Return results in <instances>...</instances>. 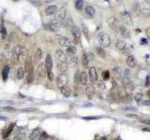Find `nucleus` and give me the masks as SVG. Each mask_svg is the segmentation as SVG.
Masks as SVG:
<instances>
[{
  "instance_id": "nucleus-1",
  "label": "nucleus",
  "mask_w": 150,
  "mask_h": 140,
  "mask_svg": "<svg viewBox=\"0 0 150 140\" xmlns=\"http://www.w3.org/2000/svg\"><path fill=\"white\" fill-rule=\"evenodd\" d=\"M54 57H55V62H56V65L58 70L61 73H66L68 71V67H69L67 54L61 50H56Z\"/></svg>"
},
{
  "instance_id": "nucleus-2",
  "label": "nucleus",
  "mask_w": 150,
  "mask_h": 140,
  "mask_svg": "<svg viewBox=\"0 0 150 140\" xmlns=\"http://www.w3.org/2000/svg\"><path fill=\"white\" fill-rule=\"evenodd\" d=\"M45 67L47 70V77L50 80H53L54 79V73H53V67H54V62H53L52 56L48 54L46 56V62H45Z\"/></svg>"
},
{
  "instance_id": "nucleus-3",
  "label": "nucleus",
  "mask_w": 150,
  "mask_h": 140,
  "mask_svg": "<svg viewBox=\"0 0 150 140\" xmlns=\"http://www.w3.org/2000/svg\"><path fill=\"white\" fill-rule=\"evenodd\" d=\"M46 76H47L46 67H45V64L41 63V64H39L37 67V70H36V78L38 79V80H43V79L46 78Z\"/></svg>"
},
{
  "instance_id": "nucleus-4",
  "label": "nucleus",
  "mask_w": 150,
  "mask_h": 140,
  "mask_svg": "<svg viewBox=\"0 0 150 140\" xmlns=\"http://www.w3.org/2000/svg\"><path fill=\"white\" fill-rule=\"evenodd\" d=\"M69 82V77L66 73H61L57 77L56 79V86L59 89H62L63 87L67 86Z\"/></svg>"
},
{
  "instance_id": "nucleus-5",
  "label": "nucleus",
  "mask_w": 150,
  "mask_h": 140,
  "mask_svg": "<svg viewBox=\"0 0 150 140\" xmlns=\"http://www.w3.org/2000/svg\"><path fill=\"white\" fill-rule=\"evenodd\" d=\"M98 42H99V45H101L102 48H107L111 45V38H110V36L105 33L103 34H101L99 37H98Z\"/></svg>"
},
{
  "instance_id": "nucleus-6",
  "label": "nucleus",
  "mask_w": 150,
  "mask_h": 140,
  "mask_svg": "<svg viewBox=\"0 0 150 140\" xmlns=\"http://www.w3.org/2000/svg\"><path fill=\"white\" fill-rule=\"evenodd\" d=\"M46 29L48 31H51V32H57L59 31L60 27H61V22H59V20L55 19V20H53L46 25Z\"/></svg>"
},
{
  "instance_id": "nucleus-7",
  "label": "nucleus",
  "mask_w": 150,
  "mask_h": 140,
  "mask_svg": "<svg viewBox=\"0 0 150 140\" xmlns=\"http://www.w3.org/2000/svg\"><path fill=\"white\" fill-rule=\"evenodd\" d=\"M88 78L90 79L91 84H96L98 82V73H97L96 67H91L88 71Z\"/></svg>"
},
{
  "instance_id": "nucleus-8",
  "label": "nucleus",
  "mask_w": 150,
  "mask_h": 140,
  "mask_svg": "<svg viewBox=\"0 0 150 140\" xmlns=\"http://www.w3.org/2000/svg\"><path fill=\"white\" fill-rule=\"evenodd\" d=\"M72 30V37H73V39L74 42L78 44L81 42V30L79 29L77 26H72L70 28Z\"/></svg>"
},
{
  "instance_id": "nucleus-9",
  "label": "nucleus",
  "mask_w": 150,
  "mask_h": 140,
  "mask_svg": "<svg viewBox=\"0 0 150 140\" xmlns=\"http://www.w3.org/2000/svg\"><path fill=\"white\" fill-rule=\"evenodd\" d=\"M85 93L86 96L88 97L89 99H92L96 93V90H95V87L93 86V84H88L86 85L85 87Z\"/></svg>"
},
{
  "instance_id": "nucleus-10",
  "label": "nucleus",
  "mask_w": 150,
  "mask_h": 140,
  "mask_svg": "<svg viewBox=\"0 0 150 140\" xmlns=\"http://www.w3.org/2000/svg\"><path fill=\"white\" fill-rule=\"evenodd\" d=\"M113 77L116 79L120 80V79H122V77H123V70L120 67H115L113 68Z\"/></svg>"
},
{
  "instance_id": "nucleus-11",
  "label": "nucleus",
  "mask_w": 150,
  "mask_h": 140,
  "mask_svg": "<svg viewBox=\"0 0 150 140\" xmlns=\"http://www.w3.org/2000/svg\"><path fill=\"white\" fill-rule=\"evenodd\" d=\"M115 46L118 51H124V50L127 48V43L124 39H121V38H117L115 42Z\"/></svg>"
},
{
  "instance_id": "nucleus-12",
  "label": "nucleus",
  "mask_w": 150,
  "mask_h": 140,
  "mask_svg": "<svg viewBox=\"0 0 150 140\" xmlns=\"http://www.w3.org/2000/svg\"><path fill=\"white\" fill-rule=\"evenodd\" d=\"M41 135V131L39 128H36L31 132V134L29 135V139L30 140H39V136Z\"/></svg>"
},
{
  "instance_id": "nucleus-13",
  "label": "nucleus",
  "mask_w": 150,
  "mask_h": 140,
  "mask_svg": "<svg viewBox=\"0 0 150 140\" xmlns=\"http://www.w3.org/2000/svg\"><path fill=\"white\" fill-rule=\"evenodd\" d=\"M57 6L55 5H49L47 6L46 9H45V14L50 16V15H54L55 14V12L57 11Z\"/></svg>"
},
{
  "instance_id": "nucleus-14",
  "label": "nucleus",
  "mask_w": 150,
  "mask_h": 140,
  "mask_svg": "<svg viewBox=\"0 0 150 140\" xmlns=\"http://www.w3.org/2000/svg\"><path fill=\"white\" fill-rule=\"evenodd\" d=\"M118 31L120 32V34L122 35L124 37H131V33H130L128 29L125 26V25H123V24L119 25V27H118Z\"/></svg>"
},
{
  "instance_id": "nucleus-15",
  "label": "nucleus",
  "mask_w": 150,
  "mask_h": 140,
  "mask_svg": "<svg viewBox=\"0 0 150 140\" xmlns=\"http://www.w3.org/2000/svg\"><path fill=\"white\" fill-rule=\"evenodd\" d=\"M126 64H127V65H128L130 68H133V67H135L136 64H137L135 57L132 56V55L128 56V58H127V60H126Z\"/></svg>"
},
{
  "instance_id": "nucleus-16",
  "label": "nucleus",
  "mask_w": 150,
  "mask_h": 140,
  "mask_svg": "<svg viewBox=\"0 0 150 140\" xmlns=\"http://www.w3.org/2000/svg\"><path fill=\"white\" fill-rule=\"evenodd\" d=\"M58 42H59V45H60V46L66 47V48L72 45V40L69 39V38H68V37H60L59 40H58Z\"/></svg>"
},
{
  "instance_id": "nucleus-17",
  "label": "nucleus",
  "mask_w": 150,
  "mask_h": 140,
  "mask_svg": "<svg viewBox=\"0 0 150 140\" xmlns=\"http://www.w3.org/2000/svg\"><path fill=\"white\" fill-rule=\"evenodd\" d=\"M124 87H125V92L127 94H131V93L133 92V90L135 89L134 84H133V82H131V80L128 81V82H127V83L124 84Z\"/></svg>"
},
{
  "instance_id": "nucleus-18",
  "label": "nucleus",
  "mask_w": 150,
  "mask_h": 140,
  "mask_svg": "<svg viewBox=\"0 0 150 140\" xmlns=\"http://www.w3.org/2000/svg\"><path fill=\"white\" fill-rule=\"evenodd\" d=\"M132 13L135 17H140L141 15H142V7H141V6L138 3H136L135 5L133 6Z\"/></svg>"
},
{
  "instance_id": "nucleus-19",
  "label": "nucleus",
  "mask_w": 150,
  "mask_h": 140,
  "mask_svg": "<svg viewBox=\"0 0 150 140\" xmlns=\"http://www.w3.org/2000/svg\"><path fill=\"white\" fill-rule=\"evenodd\" d=\"M122 80H123L124 84L128 82L131 80V70L128 68H126L123 71V77H122Z\"/></svg>"
},
{
  "instance_id": "nucleus-20",
  "label": "nucleus",
  "mask_w": 150,
  "mask_h": 140,
  "mask_svg": "<svg viewBox=\"0 0 150 140\" xmlns=\"http://www.w3.org/2000/svg\"><path fill=\"white\" fill-rule=\"evenodd\" d=\"M84 10H85L86 14L88 15L90 18H93L94 16H95V14H96V10H95V9L90 5L86 6V7H84Z\"/></svg>"
},
{
  "instance_id": "nucleus-21",
  "label": "nucleus",
  "mask_w": 150,
  "mask_h": 140,
  "mask_svg": "<svg viewBox=\"0 0 150 140\" xmlns=\"http://www.w3.org/2000/svg\"><path fill=\"white\" fill-rule=\"evenodd\" d=\"M13 129H14V124H10L9 125V127L6 129L4 132H3V134H2V137L5 139V138H8L9 137V135L11 134V132L13 131Z\"/></svg>"
},
{
  "instance_id": "nucleus-22",
  "label": "nucleus",
  "mask_w": 150,
  "mask_h": 140,
  "mask_svg": "<svg viewBox=\"0 0 150 140\" xmlns=\"http://www.w3.org/2000/svg\"><path fill=\"white\" fill-rule=\"evenodd\" d=\"M80 84L82 86H85L87 84V74L86 72H81L80 73Z\"/></svg>"
},
{
  "instance_id": "nucleus-23",
  "label": "nucleus",
  "mask_w": 150,
  "mask_h": 140,
  "mask_svg": "<svg viewBox=\"0 0 150 140\" xmlns=\"http://www.w3.org/2000/svg\"><path fill=\"white\" fill-rule=\"evenodd\" d=\"M109 24H110V26H111L112 28H113V29H116V30H118V27H119L120 23L118 22V21L116 20V18L112 17L109 19Z\"/></svg>"
},
{
  "instance_id": "nucleus-24",
  "label": "nucleus",
  "mask_w": 150,
  "mask_h": 140,
  "mask_svg": "<svg viewBox=\"0 0 150 140\" xmlns=\"http://www.w3.org/2000/svg\"><path fill=\"white\" fill-rule=\"evenodd\" d=\"M35 79V73H34V69H31L29 71L27 72V77H26V82L27 83H32Z\"/></svg>"
},
{
  "instance_id": "nucleus-25",
  "label": "nucleus",
  "mask_w": 150,
  "mask_h": 140,
  "mask_svg": "<svg viewBox=\"0 0 150 140\" xmlns=\"http://www.w3.org/2000/svg\"><path fill=\"white\" fill-rule=\"evenodd\" d=\"M56 17H57V20L61 21V20H64L66 18V10L64 9H60V10H57L56 12Z\"/></svg>"
},
{
  "instance_id": "nucleus-26",
  "label": "nucleus",
  "mask_w": 150,
  "mask_h": 140,
  "mask_svg": "<svg viewBox=\"0 0 150 140\" xmlns=\"http://www.w3.org/2000/svg\"><path fill=\"white\" fill-rule=\"evenodd\" d=\"M78 64V57L76 56H70L69 60H68V65L72 67H75Z\"/></svg>"
},
{
  "instance_id": "nucleus-27",
  "label": "nucleus",
  "mask_w": 150,
  "mask_h": 140,
  "mask_svg": "<svg viewBox=\"0 0 150 140\" xmlns=\"http://www.w3.org/2000/svg\"><path fill=\"white\" fill-rule=\"evenodd\" d=\"M41 57H42V50L40 49V48H38V49L36 50V52H35V54H34L35 63L39 62V60L41 59Z\"/></svg>"
},
{
  "instance_id": "nucleus-28",
  "label": "nucleus",
  "mask_w": 150,
  "mask_h": 140,
  "mask_svg": "<svg viewBox=\"0 0 150 140\" xmlns=\"http://www.w3.org/2000/svg\"><path fill=\"white\" fill-rule=\"evenodd\" d=\"M61 90V93L63 94V95L65 96V97H69L70 96V94H72V90H70V88H69L68 85L67 86H65V87H63L62 89H60Z\"/></svg>"
},
{
  "instance_id": "nucleus-29",
  "label": "nucleus",
  "mask_w": 150,
  "mask_h": 140,
  "mask_svg": "<svg viewBox=\"0 0 150 140\" xmlns=\"http://www.w3.org/2000/svg\"><path fill=\"white\" fill-rule=\"evenodd\" d=\"M76 52H77L76 48H75L74 46H72V45L67 47L66 54H68V55H69V56H74L75 53H76Z\"/></svg>"
},
{
  "instance_id": "nucleus-30",
  "label": "nucleus",
  "mask_w": 150,
  "mask_h": 140,
  "mask_svg": "<svg viewBox=\"0 0 150 140\" xmlns=\"http://www.w3.org/2000/svg\"><path fill=\"white\" fill-rule=\"evenodd\" d=\"M25 71L28 72L29 70H31V69L33 68V64H32V61H31V59L30 58H25Z\"/></svg>"
},
{
  "instance_id": "nucleus-31",
  "label": "nucleus",
  "mask_w": 150,
  "mask_h": 140,
  "mask_svg": "<svg viewBox=\"0 0 150 140\" xmlns=\"http://www.w3.org/2000/svg\"><path fill=\"white\" fill-rule=\"evenodd\" d=\"M88 64H89V60H88V57H87V54L84 53L83 56H82V65L84 68H87L88 67Z\"/></svg>"
},
{
  "instance_id": "nucleus-32",
  "label": "nucleus",
  "mask_w": 150,
  "mask_h": 140,
  "mask_svg": "<svg viewBox=\"0 0 150 140\" xmlns=\"http://www.w3.org/2000/svg\"><path fill=\"white\" fill-rule=\"evenodd\" d=\"M9 74H10V67H8V65H5L2 69V79L4 81L7 80L8 77H9Z\"/></svg>"
},
{
  "instance_id": "nucleus-33",
  "label": "nucleus",
  "mask_w": 150,
  "mask_h": 140,
  "mask_svg": "<svg viewBox=\"0 0 150 140\" xmlns=\"http://www.w3.org/2000/svg\"><path fill=\"white\" fill-rule=\"evenodd\" d=\"M25 74V68H23V67H20L19 68L17 69V71H16V77H17L18 79H24Z\"/></svg>"
},
{
  "instance_id": "nucleus-34",
  "label": "nucleus",
  "mask_w": 150,
  "mask_h": 140,
  "mask_svg": "<svg viewBox=\"0 0 150 140\" xmlns=\"http://www.w3.org/2000/svg\"><path fill=\"white\" fill-rule=\"evenodd\" d=\"M81 30L82 32H83V34L84 35V37H86V39H89V32H88V28H87V26H86L84 23H82L81 25Z\"/></svg>"
},
{
  "instance_id": "nucleus-35",
  "label": "nucleus",
  "mask_w": 150,
  "mask_h": 140,
  "mask_svg": "<svg viewBox=\"0 0 150 140\" xmlns=\"http://www.w3.org/2000/svg\"><path fill=\"white\" fill-rule=\"evenodd\" d=\"M96 52H97V53H98V56L102 57V58H104V57H105V52H104L103 48H102L101 46L97 47V48H96Z\"/></svg>"
},
{
  "instance_id": "nucleus-36",
  "label": "nucleus",
  "mask_w": 150,
  "mask_h": 140,
  "mask_svg": "<svg viewBox=\"0 0 150 140\" xmlns=\"http://www.w3.org/2000/svg\"><path fill=\"white\" fill-rule=\"evenodd\" d=\"M75 9L77 10H83V9H84V1L83 0H77L75 2Z\"/></svg>"
},
{
  "instance_id": "nucleus-37",
  "label": "nucleus",
  "mask_w": 150,
  "mask_h": 140,
  "mask_svg": "<svg viewBox=\"0 0 150 140\" xmlns=\"http://www.w3.org/2000/svg\"><path fill=\"white\" fill-rule=\"evenodd\" d=\"M143 96L144 95L142 93H136L135 95H134V99H135V101L138 104H140L142 102V100H143Z\"/></svg>"
},
{
  "instance_id": "nucleus-38",
  "label": "nucleus",
  "mask_w": 150,
  "mask_h": 140,
  "mask_svg": "<svg viewBox=\"0 0 150 140\" xmlns=\"http://www.w3.org/2000/svg\"><path fill=\"white\" fill-rule=\"evenodd\" d=\"M142 16L144 17H149L150 16V10L148 7H142Z\"/></svg>"
},
{
  "instance_id": "nucleus-39",
  "label": "nucleus",
  "mask_w": 150,
  "mask_h": 140,
  "mask_svg": "<svg viewBox=\"0 0 150 140\" xmlns=\"http://www.w3.org/2000/svg\"><path fill=\"white\" fill-rule=\"evenodd\" d=\"M122 17H123V19L125 20V22L128 23V22H130L131 23V15L128 14V12H123L122 13Z\"/></svg>"
},
{
  "instance_id": "nucleus-40",
  "label": "nucleus",
  "mask_w": 150,
  "mask_h": 140,
  "mask_svg": "<svg viewBox=\"0 0 150 140\" xmlns=\"http://www.w3.org/2000/svg\"><path fill=\"white\" fill-rule=\"evenodd\" d=\"M74 82L75 84H80V72H76L75 73V76H74Z\"/></svg>"
},
{
  "instance_id": "nucleus-41",
  "label": "nucleus",
  "mask_w": 150,
  "mask_h": 140,
  "mask_svg": "<svg viewBox=\"0 0 150 140\" xmlns=\"http://www.w3.org/2000/svg\"><path fill=\"white\" fill-rule=\"evenodd\" d=\"M12 140H25V135H24V134L16 135L14 137H13Z\"/></svg>"
},
{
  "instance_id": "nucleus-42",
  "label": "nucleus",
  "mask_w": 150,
  "mask_h": 140,
  "mask_svg": "<svg viewBox=\"0 0 150 140\" xmlns=\"http://www.w3.org/2000/svg\"><path fill=\"white\" fill-rule=\"evenodd\" d=\"M102 78H103L104 80H107V79H110V73H109V71H104L102 73Z\"/></svg>"
},
{
  "instance_id": "nucleus-43",
  "label": "nucleus",
  "mask_w": 150,
  "mask_h": 140,
  "mask_svg": "<svg viewBox=\"0 0 150 140\" xmlns=\"http://www.w3.org/2000/svg\"><path fill=\"white\" fill-rule=\"evenodd\" d=\"M31 1H32V3L35 6H38V7H39V6H41L43 4L42 0H31Z\"/></svg>"
},
{
  "instance_id": "nucleus-44",
  "label": "nucleus",
  "mask_w": 150,
  "mask_h": 140,
  "mask_svg": "<svg viewBox=\"0 0 150 140\" xmlns=\"http://www.w3.org/2000/svg\"><path fill=\"white\" fill-rule=\"evenodd\" d=\"M1 32H2V38L3 39L7 38V29H6L5 27H3L2 30H1Z\"/></svg>"
},
{
  "instance_id": "nucleus-45",
  "label": "nucleus",
  "mask_w": 150,
  "mask_h": 140,
  "mask_svg": "<svg viewBox=\"0 0 150 140\" xmlns=\"http://www.w3.org/2000/svg\"><path fill=\"white\" fill-rule=\"evenodd\" d=\"M141 103L143 104L144 106H149L150 105V99H148V100H145V99H143Z\"/></svg>"
},
{
  "instance_id": "nucleus-46",
  "label": "nucleus",
  "mask_w": 150,
  "mask_h": 140,
  "mask_svg": "<svg viewBox=\"0 0 150 140\" xmlns=\"http://www.w3.org/2000/svg\"><path fill=\"white\" fill-rule=\"evenodd\" d=\"M145 35H146L147 39L150 40V27H147V28H146V30H145Z\"/></svg>"
},
{
  "instance_id": "nucleus-47",
  "label": "nucleus",
  "mask_w": 150,
  "mask_h": 140,
  "mask_svg": "<svg viewBox=\"0 0 150 140\" xmlns=\"http://www.w3.org/2000/svg\"><path fill=\"white\" fill-rule=\"evenodd\" d=\"M143 123L145 124H147V125H150V120H141Z\"/></svg>"
},
{
  "instance_id": "nucleus-48",
  "label": "nucleus",
  "mask_w": 150,
  "mask_h": 140,
  "mask_svg": "<svg viewBox=\"0 0 150 140\" xmlns=\"http://www.w3.org/2000/svg\"><path fill=\"white\" fill-rule=\"evenodd\" d=\"M98 87H102V88H105V84L102 82V81H101V82H98Z\"/></svg>"
},
{
  "instance_id": "nucleus-49",
  "label": "nucleus",
  "mask_w": 150,
  "mask_h": 140,
  "mask_svg": "<svg viewBox=\"0 0 150 140\" xmlns=\"http://www.w3.org/2000/svg\"><path fill=\"white\" fill-rule=\"evenodd\" d=\"M53 1H54V0H42L43 3H48V4H49V3H52Z\"/></svg>"
},
{
  "instance_id": "nucleus-50",
  "label": "nucleus",
  "mask_w": 150,
  "mask_h": 140,
  "mask_svg": "<svg viewBox=\"0 0 150 140\" xmlns=\"http://www.w3.org/2000/svg\"><path fill=\"white\" fill-rule=\"evenodd\" d=\"M0 120H7L8 118H7V117H3V116H0Z\"/></svg>"
},
{
  "instance_id": "nucleus-51",
  "label": "nucleus",
  "mask_w": 150,
  "mask_h": 140,
  "mask_svg": "<svg viewBox=\"0 0 150 140\" xmlns=\"http://www.w3.org/2000/svg\"><path fill=\"white\" fill-rule=\"evenodd\" d=\"M147 93V96L150 98V90H149V91H147V93Z\"/></svg>"
},
{
  "instance_id": "nucleus-52",
  "label": "nucleus",
  "mask_w": 150,
  "mask_h": 140,
  "mask_svg": "<svg viewBox=\"0 0 150 140\" xmlns=\"http://www.w3.org/2000/svg\"><path fill=\"white\" fill-rule=\"evenodd\" d=\"M99 140H106V137H105V136H102V137H101Z\"/></svg>"
},
{
  "instance_id": "nucleus-53",
  "label": "nucleus",
  "mask_w": 150,
  "mask_h": 140,
  "mask_svg": "<svg viewBox=\"0 0 150 140\" xmlns=\"http://www.w3.org/2000/svg\"><path fill=\"white\" fill-rule=\"evenodd\" d=\"M39 140H49V138H47V139H39Z\"/></svg>"
},
{
  "instance_id": "nucleus-54",
  "label": "nucleus",
  "mask_w": 150,
  "mask_h": 140,
  "mask_svg": "<svg viewBox=\"0 0 150 140\" xmlns=\"http://www.w3.org/2000/svg\"><path fill=\"white\" fill-rule=\"evenodd\" d=\"M5 140H10V139H7V138H5Z\"/></svg>"
},
{
  "instance_id": "nucleus-55",
  "label": "nucleus",
  "mask_w": 150,
  "mask_h": 140,
  "mask_svg": "<svg viewBox=\"0 0 150 140\" xmlns=\"http://www.w3.org/2000/svg\"><path fill=\"white\" fill-rule=\"evenodd\" d=\"M116 140H120V139H116Z\"/></svg>"
}]
</instances>
